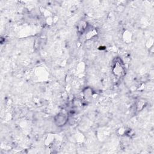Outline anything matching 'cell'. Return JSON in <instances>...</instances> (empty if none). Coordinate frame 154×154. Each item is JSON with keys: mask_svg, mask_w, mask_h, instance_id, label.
I'll list each match as a JSON object with an SVG mask.
<instances>
[{"mask_svg": "<svg viewBox=\"0 0 154 154\" xmlns=\"http://www.w3.org/2000/svg\"><path fill=\"white\" fill-rule=\"evenodd\" d=\"M67 121L68 117L64 113H60L54 117L55 124L58 127L64 126L67 122Z\"/></svg>", "mask_w": 154, "mask_h": 154, "instance_id": "obj_1", "label": "cell"}, {"mask_svg": "<svg viewBox=\"0 0 154 154\" xmlns=\"http://www.w3.org/2000/svg\"><path fill=\"white\" fill-rule=\"evenodd\" d=\"M113 72L117 77L122 76L124 74V68L122 64L119 62H116L113 67Z\"/></svg>", "mask_w": 154, "mask_h": 154, "instance_id": "obj_2", "label": "cell"}, {"mask_svg": "<svg viewBox=\"0 0 154 154\" xmlns=\"http://www.w3.org/2000/svg\"><path fill=\"white\" fill-rule=\"evenodd\" d=\"M83 97L85 101H90L93 97V91L90 87L85 88L83 90Z\"/></svg>", "mask_w": 154, "mask_h": 154, "instance_id": "obj_3", "label": "cell"}, {"mask_svg": "<svg viewBox=\"0 0 154 154\" xmlns=\"http://www.w3.org/2000/svg\"><path fill=\"white\" fill-rule=\"evenodd\" d=\"M77 29L79 33H83L84 31H85L87 29V22L84 21H81L78 25H77Z\"/></svg>", "mask_w": 154, "mask_h": 154, "instance_id": "obj_4", "label": "cell"}, {"mask_svg": "<svg viewBox=\"0 0 154 154\" xmlns=\"http://www.w3.org/2000/svg\"><path fill=\"white\" fill-rule=\"evenodd\" d=\"M97 35V31L96 29H90L87 30L86 32V35H85V38L87 40H89L93 38L94 36H95Z\"/></svg>", "mask_w": 154, "mask_h": 154, "instance_id": "obj_5", "label": "cell"}, {"mask_svg": "<svg viewBox=\"0 0 154 154\" xmlns=\"http://www.w3.org/2000/svg\"><path fill=\"white\" fill-rule=\"evenodd\" d=\"M144 105H145L144 101H142V100L139 101L137 104V110L140 111V110H142L144 108Z\"/></svg>", "mask_w": 154, "mask_h": 154, "instance_id": "obj_6", "label": "cell"}]
</instances>
